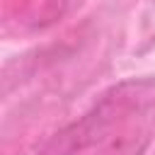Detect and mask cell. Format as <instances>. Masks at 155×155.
I'll return each instance as SVG.
<instances>
[{
  "label": "cell",
  "mask_w": 155,
  "mask_h": 155,
  "mask_svg": "<svg viewBox=\"0 0 155 155\" xmlns=\"http://www.w3.org/2000/svg\"><path fill=\"white\" fill-rule=\"evenodd\" d=\"M148 145H150L148 131H128L109 140L97 155H143Z\"/></svg>",
  "instance_id": "obj_2"
},
{
  "label": "cell",
  "mask_w": 155,
  "mask_h": 155,
  "mask_svg": "<svg viewBox=\"0 0 155 155\" xmlns=\"http://www.w3.org/2000/svg\"><path fill=\"white\" fill-rule=\"evenodd\" d=\"M153 104H155V78L124 80L114 85L109 92H104L102 99L85 116L53 133L36 155H75L99 143L126 116L138 114Z\"/></svg>",
  "instance_id": "obj_1"
}]
</instances>
